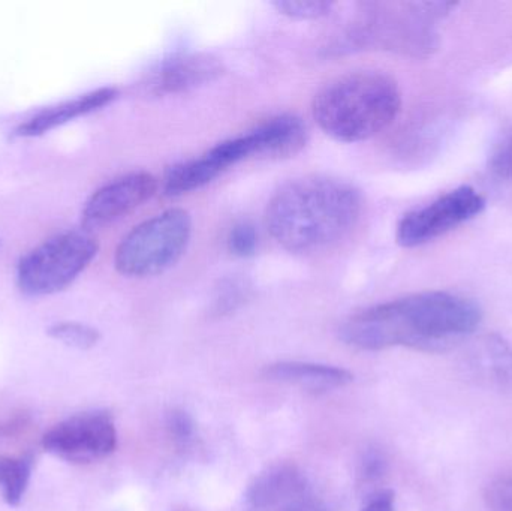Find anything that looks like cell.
I'll list each match as a JSON object with an SVG mask.
<instances>
[{"mask_svg":"<svg viewBox=\"0 0 512 511\" xmlns=\"http://www.w3.org/2000/svg\"><path fill=\"white\" fill-rule=\"evenodd\" d=\"M265 377L313 393L343 389L354 381V375L346 369L307 362L274 363L265 368Z\"/></svg>","mask_w":512,"mask_h":511,"instance_id":"obj_13","label":"cell"},{"mask_svg":"<svg viewBox=\"0 0 512 511\" xmlns=\"http://www.w3.org/2000/svg\"><path fill=\"white\" fill-rule=\"evenodd\" d=\"M489 168L499 179L512 182V129L496 141L490 153Z\"/></svg>","mask_w":512,"mask_h":511,"instance_id":"obj_21","label":"cell"},{"mask_svg":"<svg viewBox=\"0 0 512 511\" xmlns=\"http://www.w3.org/2000/svg\"><path fill=\"white\" fill-rule=\"evenodd\" d=\"M402 93L390 75L358 71L325 84L313 98V119L334 140L358 143L381 134L399 116Z\"/></svg>","mask_w":512,"mask_h":511,"instance_id":"obj_3","label":"cell"},{"mask_svg":"<svg viewBox=\"0 0 512 511\" xmlns=\"http://www.w3.org/2000/svg\"><path fill=\"white\" fill-rule=\"evenodd\" d=\"M486 207V198L472 188L460 186L426 207L409 212L397 225V243L403 248L424 245L471 221Z\"/></svg>","mask_w":512,"mask_h":511,"instance_id":"obj_7","label":"cell"},{"mask_svg":"<svg viewBox=\"0 0 512 511\" xmlns=\"http://www.w3.org/2000/svg\"><path fill=\"white\" fill-rule=\"evenodd\" d=\"M225 170L227 168L222 164L221 159L210 149L200 158L171 167L164 179L165 194L170 197H179V195L197 191V189L209 185Z\"/></svg>","mask_w":512,"mask_h":511,"instance_id":"obj_15","label":"cell"},{"mask_svg":"<svg viewBox=\"0 0 512 511\" xmlns=\"http://www.w3.org/2000/svg\"><path fill=\"white\" fill-rule=\"evenodd\" d=\"M360 191L345 180L306 176L280 186L267 206L271 236L292 254L313 255L339 245L357 227Z\"/></svg>","mask_w":512,"mask_h":511,"instance_id":"obj_2","label":"cell"},{"mask_svg":"<svg viewBox=\"0 0 512 511\" xmlns=\"http://www.w3.org/2000/svg\"><path fill=\"white\" fill-rule=\"evenodd\" d=\"M385 459L379 452L367 453L364 456L363 464H361L360 476L364 483H375L384 476Z\"/></svg>","mask_w":512,"mask_h":511,"instance_id":"obj_23","label":"cell"},{"mask_svg":"<svg viewBox=\"0 0 512 511\" xmlns=\"http://www.w3.org/2000/svg\"><path fill=\"white\" fill-rule=\"evenodd\" d=\"M117 96H119V90L116 87H101V89L93 90L80 98L45 108L41 113L21 123L17 128V135L39 137V135L47 134L57 126L65 125L77 117L86 116V114L111 104Z\"/></svg>","mask_w":512,"mask_h":511,"instance_id":"obj_12","label":"cell"},{"mask_svg":"<svg viewBox=\"0 0 512 511\" xmlns=\"http://www.w3.org/2000/svg\"><path fill=\"white\" fill-rule=\"evenodd\" d=\"M99 245L87 230L63 231L21 257L18 288L27 296H48L72 284L98 254Z\"/></svg>","mask_w":512,"mask_h":511,"instance_id":"obj_5","label":"cell"},{"mask_svg":"<svg viewBox=\"0 0 512 511\" xmlns=\"http://www.w3.org/2000/svg\"><path fill=\"white\" fill-rule=\"evenodd\" d=\"M224 72L221 60L212 54H176L159 63L150 72L144 86L155 96L180 95L213 83Z\"/></svg>","mask_w":512,"mask_h":511,"instance_id":"obj_10","label":"cell"},{"mask_svg":"<svg viewBox=\"0 0 512 511\" xmlns=\"http://www.w3.org/2000/svg\"><path fill=\"white\" fill-rule=\"evenodd\" d=\"M487 511H512V467L496 474L484 491Z\"/></svg>","mask_w":512,"mask_h":511,"instance_id":"obj_18","label":"cell"},{"mask_svg":"<svg viewBox=\"0 0 512 511\" xmlns=\"http://www.w3.org/2000/svg\"><path fill=\"white\" fill-rule=\"evenodd\" d=\"M33 459L30 456H0V492L8 506L18 507L29 488Z\"/></svg>","mask_w":512,"mask_h":511,"instance_id":"obj_16","label":"cell"},{"mask_svg":"<svg viewBox=\"0 0 512 511\" xmlns=\"http://www.w3.org/2000/svg\"><path fill=\"white\" fill-rule=\"evenodd\" d=\"M191 234L192 219L186 210H165L123 237L114 254V266L129 278L161 275L183 257Z\"/></svg>","mask_w":512,"mask_h":511,"instance_id":"obj_4","label":"cell"},{"mask_svg":"<svg viewBox=\"0 0 512 511\" xmlns=\"http://www.w3.org/2000/svg\"><path fill=\"white\" fill-rule=\"evenodd\" d=\"M258 248V233L251 222H239L228 234V249L240 258L252 257Z\"/></svg>","mask_w":512,"mask_h":511,"instance_id":"obj_20","label":"cell"},{"mask_svg":"<svg viewBox=\"0 0 512 511\" xmlns=\"http://www.w3.org/2000/svg\"><path fill=\"white\" fill-rule=\"evenodd\" d=\"M483 320L480 305L447 291H426L372 306L349 318L340 338L364 351L405 347L439 353L472 335Z\"/></svg>","mask_w":512,"mask_h":511,"instance_id":"obj_1","label":"cell"},{"mask_svg":"<svg viewBox=\"0 0 512 511\" xmlns=\"http://www.w3.org/2000/svg\"><path fill=\"white\" fill-rule=\"evenodd\" d=\"M245 511H327L309 477L291 464L262 471L249 485Z\"/></svg>","mask_w":512,"mask_h":511,"instance_id":"obj_8","label":"cell"},{"mask_svg":"<svg viewBox=\"0 0 512 511\" xmlns=\"http://www.w3.org/2000/svg\"><path fill=\"white\" fill-rule=\"evenodd\" d=\"M42 447L69 464L102 461L116 452V423L107 411L75 414L45 432Z\"/></svg>","mask_w":512,"mask_h":511,"instance_id":"obj_6","label":"cell"},{"mask_svg":"<svg viewBox=\"0 0 512 511\" xmlns=\"http://www.w3.org/2000/svg\"><path fill=\"white\" fill-rule=\"evenodd\" d=\"M168 434L173 438L174 444L179 449L185 450L195 443V423L188 413L182 410H174L167 420Z\"/></svg>","mask_w":512,"mask_h":511,"instance_id":"obj_22","label":"cell"},{"mask_svg":"<svg viewBox=\"0 0 512 511\" xmlns=\"http://www.w3.org/2000/svg\"><path fill=\"white\" fill-rule=\"evenodd\" d=\"M307 128L300 117L292 114L271 117L261 125L243 134L249 158H291L304 149L307 143Z\"/></svg>","mask_w":512,"mask_h":511,"instance_id":"obj_11","label":"cell"},{"mask_svg":"<svg viewBox=\"0 0 512 511\" xmlns=\"http://www.w3.org/2000/svg\"><path fill=\"white\" fill-rule=\"evenodd\" d=\"M243 287L237 284H230L228 287H225L224 296L219 297V302H221V306H219V311H224V309H231L240 303L242 300Z\"/></svg>","mask_w":512,"mask_h":511,"instance_id":"obj_25","label":"cell"},{"mask_svg":"<svg viewBox=\"0 0 512 511\" xmlns=\"http://www.w3.org/2000/svg\"><path fill=\"white\" fill-rule=\"evenodd\" d=\"M51 338L68 347L78 348V350H90L98 344L101 335L98 330L87 324L75 323V321H62L56 323L48 330Z\"/></svg>","mask_w":512,"mask_h":511,"instance_id":"obj_17","label":"cell"},{"mask_svg":"<svg viewBox=\"0 0 512 511\" xmlns=\"http://www.w3.org/2000/svg\"><path fill=\"white\" fill-rule=\"evenodd\" d=\"M280 14L286 15L295 20H318L330 14L334 8L333 2H321V0H280V2L271 3Z\"/></svg>","mask_w":512,"mask_h":511,"instance_id":"obj_19","label":"cell"},{"mask_svg":"<svg viewBox=\"0 0 512 511\" xmlns=\"http://www.w3.org/2000/svg\"><path fill=\"white\" fill-rule=\"evenodd\" d=\"M468 365L472 375L486 386L512 390V345L498 335L478 341L471 350Z\"/></svg>","mask_w":512,"mask_h":511,"instance_id":"obj_14","label":"cell"},{"mask_svg":"<svg viewBox=\"0 0 512 511\" xmlns=\"http://www.w3.org/2000/svg\"><path fill=\"white\" fill-rule=\"evenodd\" d=\"M158 182L146 171L126 174L107 183L87 200L83 224L87 231L102 228L125 218L155 195Z\"/></svg>","mask_w":512,"mask_h":511,"instance_id":"obj_9","label":"cell"},{"mask_svg":"<svg viewBox=\"0 0 512 511\" xmlns=\"http://www.w3.org/2000/svg\"><path fill=\"white\" fill-rule=\"evenodd\" d=\"M361 511H396V498L391 491L375 492Z\"/></svg>","mask_w":512,"mask_h":511,"instance_id":"obj_24","label":"cell"}]
</instances>
